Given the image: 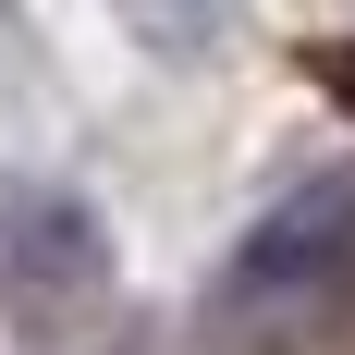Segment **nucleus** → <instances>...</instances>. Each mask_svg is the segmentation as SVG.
I'll list each match as a JSON object with an SVG mask.
<instances>
[{
  "instance_id": "1",
  "label": "nucleus",
  "mask_w": 355,
  "mask_h": 355,
  "mask_svg": "<svg viewBox=\"0 0 355 355\" xmlns=\"http://www.w3.org/2000/svg\"><path fill=\"white\" fill-rule=\"evenodd\" d=\"M0 294L25 331H73L110 306V220L62 184H12L0 209Z\"/></svg>"
},
{
  "instance_id": "2",
  "label": "nucleus",
  "mask_w": 355,
  "mask_h": 355,
  "mask_svg": "<svg viewBox=\"0 0 355 355\" xmlns=\"http://www.w3.org/2000/svg\"><path fill=\"white\" fill-rule=\"evenodd\" d=\"M355 257V172H306L282 209L257 220L233 270H220V306H270V294H319L331 270Z\"/></svg>"
},
{
  "instance_id": "3",
  "label": "nucleus",
  "mask_w": 355,
  "mask_h": 355,
  "mask_svg": "<svg viewBox=\"0 0 355 355\" xmlns=\"http://www.w3.org/2000/svg\"><path fill=\"white\" fill-rule=\"evenodd\" d=\"M123 12H135L147 49H184V62H196V49H220V37H233V12H245V0H123Z\"/></svg>"
},
{
  "instance_id": "4",
  "label": "nucleus",
  "mask_w": 355,
  "mask_h": 355,
  "mask_svg": "<svg viewBox=\"0 0 355 355\" xmlns=\"http://www.w3.org/2000/svg\"><path fill=\"white\" fill-rule=\"evenodd\" d=\"M306 73H319L331 98H343V110H355V37H331V49H306Z\"/></svg>"
}]
</instances>
